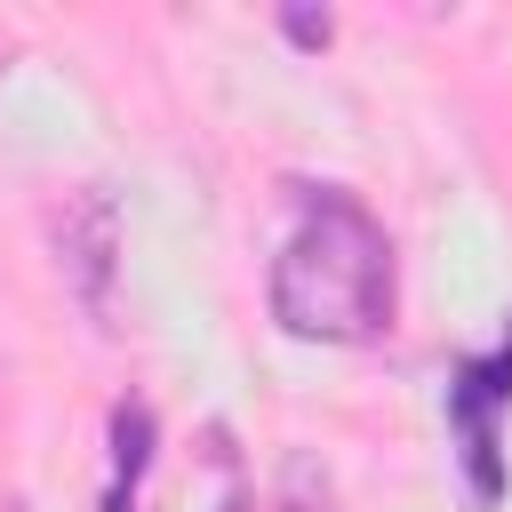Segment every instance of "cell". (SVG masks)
Returning a JSON list of instances; mask_svg holds the SVG:
<instances>
[{"label": "cell", "instance_id": "1", "mask_svg": "<svg viewBox=\"0 0 512 512\" xmlns=\"http://www.w3.org/2000/svg\"><path fill=\"white\" fill-rule=\"evenodd\" d=\"M272 320L320 344H368L392 328V248L360 200L320 192L304 208V224L272 256Z\"/></svg>", "mask_w": 512, "mask_h": 512}, {"label": "cell", "instance_id": "2", "mask_svg": "<svg viewBox=\"0 0 512 512\" xmlns=\"http://www.w3.org/2000/svg\"><path fill=\"white\" fill-rule=\"evenodd\" d=\"M56 248H64V272H72L80 304L104 312V296H112V256H120V216H112V200H104V192H80V200L64 208Z\"/></svg>", "mask_w": 512, "mask_h": 512}, {"label": "cell", "instance_id": "3", "mask_svg": "<svg viewBox=\"0 0 512 512\" xmlns=\"http://www.w3.org/2000/svg\"><path fill=\"white\" fill-rule=\"evenodd\" d=\"M144 456H152V408H144V400H120V416H112V496H104V512H128Z\"/></svg>", "mask_w": 512, "mask_h": 512}, {"label": "cell", "instance_id": "4", "mask_svg": "<svg viewBox=\"0 0 512 512\" xmlns=\"http://www.w3.org/2000/svg\"><path fill=\"white\" fill-rule=\"evenodd\" d=\"M224 512H248V496H224Z\"/></svg>", "mask_w": 512, "mask_h": 512}]
</instances>
